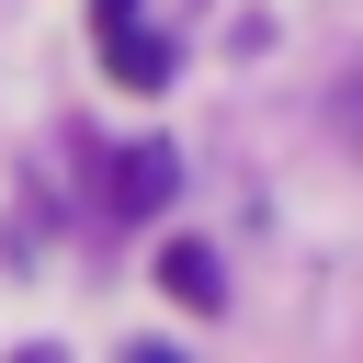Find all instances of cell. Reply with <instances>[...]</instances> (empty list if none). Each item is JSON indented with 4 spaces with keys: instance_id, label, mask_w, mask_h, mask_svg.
<instances>
[{
    "instance_id": "1",
    "label": "cell",
    "mask_w": 363,
    "mask_h": 363,
    "mask_svg": "<svg viewBox=\"0 0 363 363\" xmlns=\"http://www.w3.org/2000/svg\"><path fill=\"white\" fill-rule=\"evenodd\" d=\"M159 284H170V306H193V318H204V306H227V272H216V250H204V238H170V250H159Z\"/></svg>"
},
{
    "instance_id": "2",
    "label": "cell",
    "mask_w": 363,
    "mask_h": 363,
    "mask_svg": "<svg viewBox=\"0 0 363 363\" xmlns=\"http://www.w3.org/2000/svg\"><path fill=\"white\" fill-rule=\"evenodd\" d=\"M170 170H182L170 147H125V170H113V204H125V216H159V204H170Z\"/></svg>"
},
{
    "instance_id": "3",
    "label": "cell",
    "mask_w": 363,
    "mask_h": 363,
    "mask_svg": "<svg viewBox=\"0 0 363 363\" xmlns=\"http://www.w3.org/2000/svg\"><path fill=\"white\" fill-rule=\"evenodd\" d=\"M102 57H113V79H125V91H159V79H170V45H159V34H136V23H125V34H102Z\"/></svg>"
},
{
    "instance_id": "4",
    "label": "cell",
    "mask_w": 363,
    "mask_h": 363,
    "mask_svg": "<svg viewBox=\"0 0 363 363\" xmlns=\"http://www.w3.org/2000/svg\"><path fill=\"white\" fill-rule=\"evenodd\" d=\"M136 23V0H91V34H125Z\"/></svg>"
}]
</instances>
